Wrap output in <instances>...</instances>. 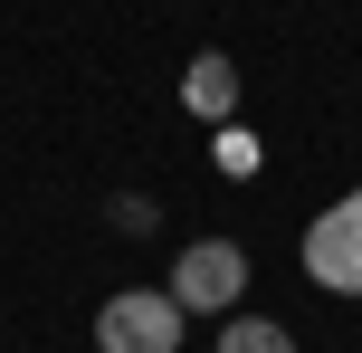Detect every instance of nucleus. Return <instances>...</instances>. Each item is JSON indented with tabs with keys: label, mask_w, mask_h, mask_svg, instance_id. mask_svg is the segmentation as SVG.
I'll return each instance as SVG.
<instances>
[{
	"label": "nucleus",
	"mask_w": 362,
	"mask_h": 353,
	"mask_svg": "<svg viewBox=\"0 0 362 353\" xmlns=\"http://www.w3.org/2000/svg\"><path fill=\"white\" fill-rule=\"evenodd\" d=\"M181 306H172V287H124V296H105L95 306V344L105 353H181Z\"/></svg>",
	"instance_id": "1"
},
{
	"label": "nucleus",
	"mask_w": 362,
	"mask_h": 353,
	"mask_svg": "<svg viewBox=\"0 0 362 353\" xmlns=\"http://www.w3.org/2000/svg\"><path fill=\"white\" fill-rule=\"evenodd\" d=\"M248 296V258H238L229 239H191L172 258V306L181 316H219V306H238Z\"/></svg>",
	"instance_id": "2"
},
{
	"label": "nucleus",
	"mask_w": 362,
	"mask_h": 353,
	"mask_svg": "<svg viewBox=\"0 0 362 353\" xmlns=\"http://www.w3.org/2000/svg\"><path fill=\"white\" fill-rule=\"evenodd\" d=\"M305 277L334 296H362V191H344L334 210H315L305 229Z\"/></svg>",
	"instance_id": "3"
},
{
	"label": "nucleus",
	"mask_w": 362,
	"mask_h": 353,
	"mask_svg": "<svg viewBox=\"0 0 362 353\" xmlns=\"http://www.w3.org/2000/svg\"><path fill=\"white\" fill-rule=\"evenodd\" d=\"M219 353H296V335L267 325V316H229V325H219Z\"/></svg>",
	"instance_id": "4"
},
{
	"label": "nucleus",
	"mask_w": 362,
	"mask_h": 353,
	"mask_svg": "<svg viewBox=\"0 0 362 353\" xmlns=\"http://www.w3.org/2000/svg\"><path fill=\"white\" fill-rule=\"evenodd\" d=\"M191 105H200V115L229 105V57H200V67H191Z\"/></svg>",
	"instance_id": "5"
}]
</instances>
